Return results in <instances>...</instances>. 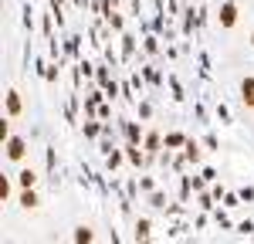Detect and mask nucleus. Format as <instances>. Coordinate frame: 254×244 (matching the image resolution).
I'll use <instances>...</instances> for the list:
<instances>
[{
    "mask_svg": "<svg viewBox=\"0 0 254 244\" xmlns=\"http://www.w3.org/2000/svg\"><path fill=\"white\" fill-rule=\"evenodd\" d=\"M187 160H190V163L200 160V149H196V142H190V139H187Z\"/></svg>",
    "mask_w": 254,
    "mask_h": 244,
    "instance_id": "nucleus-10",
    "label": "nucleus"
},
{
    "mask_svg": "<svg viewBox=\"0 0 254 244\" xmlns=\"http://www.w3.org/2000/svg\"><path fill=\"white\" fill-rule=\"evenodd\" d=\"M3 102H7V116H10V119H17L20 109H24V102H20V92H14V88H10V92L3 95Z\"/></svg>",
    "mask_w": 254,
    "mask_h": 244,
    "instance_id": "nucleus-3",
    "label": "nucleus"
},
{
    "mask_svg": "<svg viewBox=\"0 0 254 244\" xmlns=\"http://www.w3.org/2000/svg\"><path fill=\"white\" fill-rule=\"evenodd\" d=\"M20 207H27V210L38 207V193H34V186H24V190H20Z\"/></svg>",
    "mask_w": 254,
    "mask_h": 244,
    "instance_id": "nucleus-5",
    "label": "nucleus"
},
{
    "mask_svg": "<svg viewBox=\"0 0 254 244\" xmlns=\"http://www.w3.org/2000/svg\"><path fill=\"white\" fill-rule=\"evenodd\" d=\"M75 241H78V244H92V241H95V234H92L88 227H78V231H75Z\"/></svg>",
    "mask_w": 254,
    "mask_h": 244,
    "instance_id": "nucleus-7",
    "label": "nucleus"
},
{
    "mask_svg": "<svg viewBox=\"0 0 254 244\" xmlns=\"http://www.w3.org/2000/svg\"><path fill=\"white\" fill-rule=\"evenodd\" d=\"M136 238H139V241H146V238H149V221H139L136 224Z\"/></svg>",
    "mask_w": 254,
    "mask_h": 244,
    "instance_id": "nucleus-8",
    "label": "nucleus"
},
{
    "mask_svg": "<svg viewBox=\"0 0 254 244\" xmlns=\"http://www.w3.org/2000/svg\"><path fill=\"white\" fill-rule=\"evenodd\" d=\"M217 20H220V27H234V24H237V3H231V0H227V3L220 7Z\"/></svg>",
    "mask_w": 254,
    "mask_h": 244,
    "instance_id": "nucleus-2",
    "label": "nucleus"
},
{
    "mask_svg": "<svg viewBox=\"0 0 254 244\" xmlns=\"http://www.w3.org/2000/svg\"><path fill=\"white\" fill-rule=\"evenodd\" d=\"M241 99H244V105H248V109H254V78H244V81H241Z\"/></svg>",
    "mask_w": 254,
    "mask_h": 244,
    "instance_id": "nucleus-4",
    "label": "nucleus"
},
{
    "mask_svg": "<svg viewBox=\"0 0 254 244\" xmlns=\"http://www.w3.org/2000/svg\"><path fill=\"white\" fill-rule=\"evenodd\" d=\"M3 149H7V160L10 163H20L27 156V142L20 139V136H10V139H3Z\"/></svg>",
    "mask_w": 254,
    "mask_h": 244,
    "instance_id": "nucleus-1",
    "label": "nucleus"
},
{
    "mask_svg": "<svg viewBox=\"0 0 254 244\" xmlns=\"http://www.w3.org/2000/svg\"><path fill=\"white\" fill-rule=\"evenodd\" d=\"M3 139H10V116L0 119V142H3Z\"/></svg>",
    "mask_w": 254,
    "mask_h": 244,
    "instance_id": "nucleus-11",
    "label": "nucleus"
},
{
    "mask_svg": "<svg viewBox=\"0 0 254 244\" xmlns=\"http://www.w3.org/2000/svg\"><path fill=\"white\" fill-rule=\"evenodd\" d=\"M7 197H10V183L0 177V200H7Z\"/></svg>",
    "mask_w": 254,
    "mask_h": 244,
    "instance_id": "nucleus-13",
    "label": "nucleus"
},
{
    "mask_svg": "<svg viewBox=\"0 0 254 244\" xmlns=\"http://www.w3.org/2000/svg\"><path fill=\"white\" fill-rule=\"evenodd\" d=\"M251 48H254V31H251Z\"/></svg>",
    "mask_w": 254,
    "mask_h": 244,
    "instance_id": "nucleus-14",
    "label": "nucleus"
},
{
    "mask_svg": "<svg viewBox=\"0 0 254 244\" xmlns=\"http://www.w3.org/2000/svg\"><path fill=\"white\" fill-rule=\"evenodd\" d=\"M34 180H38V173H34V170H20V173H17L20 186H34Z\"/></svg>",
    "mask_w": 254,
    "mask_h": 244,
    "instance_id": "nucleus-6",
    "label": "nucleus"
},
{
    "mask_svg": "<svg viewBox=\"0 0 254 244\" xmlns=\"http://www.w3.org/2000/svg\"><path fill=\"white\" fill-rule=\"evenodd\" d=\"M166 146H187V139H183L180 132H170V136H166Z\"/></svg>",
    "mask_w": 254,
    "mask_h": 244,
    "instance_id": "nucleus-12",
    "label": "nucleus"
},
{
    "mask_svg": "<svg viewBox=\"0 0 254 244\" xmlns=\"http://www.w3.org/2000/svg\"><path fill=\"white\" fill-rule=\"evenodd\" d=\"M159 142H163V139H159L156 132H149V136H146V149H149V153H156V149H159Z\"/></svg>",
    "mask_w": 254,
    "mask_h": 244,
    "instance_id": "nucleus-9",
    "label": "nucleus"
}]
</instances>
